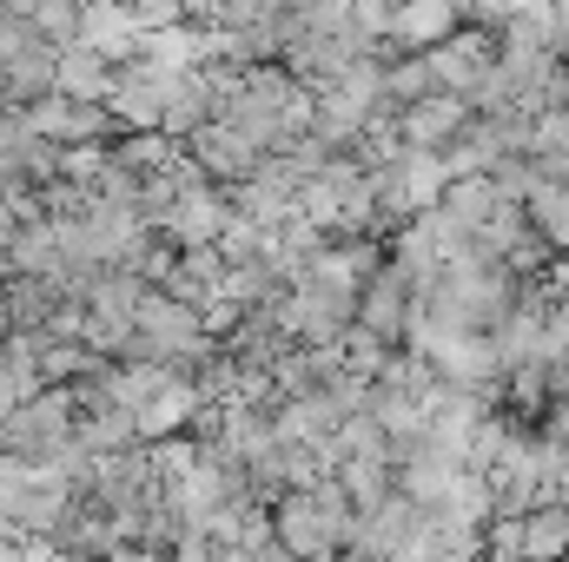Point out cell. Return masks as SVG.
I'll list each match as a JSON object with an SVG mask.
<instances>
[{
  "mask_svg": "<svg viewBox=\"0 0 569 562\" xmlns=\"http://www.w3.org/2000/svg\"><path fill=\"white\" fill-rule=\"evenodd\" d=\"M569 550V510H543L523 523V556L543 562V556H563Z\"/></svg>",
  "mask_w": 569,
  "mask_h": 562,
  "instance_id": "cell-1",
  "label": "cell"
}]
</instances>
